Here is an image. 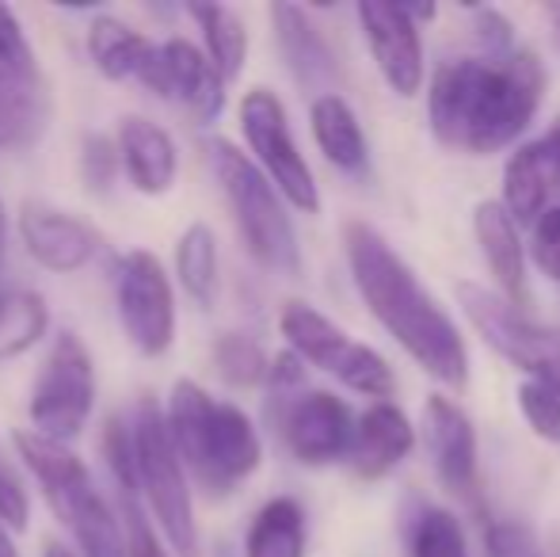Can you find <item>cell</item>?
Segmentation results:
<instances>
[{"mask_svg":"<svg viewBox=\"0 0 560 557\" xmlns=\"http://www.w3.org/2000/svg\"><path fill=\"white\" fill-rule=\"evenodd\" d=\"M343 253L351 279L359 287L366 310L377 325L446 390H465L469 382V351L462 328L439 305V298L423 287V279L408 268V260L366 222L343 225Z\"/></svg>","mask_w":560,"mask_h":557,"instance_id":"cell-1","label":"cell"},{"mask_svg":"<svg viewBox=\"0 0 560 557\" xmlns=\"http://www.w3.org/2000/svg\"><path fill=\"white\" fill-rule=\"evenodd\" d=\"M541 92L546 73L530 50L443 61L428 92L431 135L462 153L508 149L538 115Z\"/></svg>","mask_w":560,"mask_h":557,"instance_id":"cell-2","label":"cell"},{"mask_svg":"<svg viewBox=\"0 0 560 557\" xmlns=\"http://www.w3.org/2000/svg\"><path fill=\"white\" fill-rule=\"evenodd\" d=\"M161 413L179 466L191 469L207 492H233L264 462V443L248 413L214 402L199 382L179 379Z\"/></svg>","mask_w":560,"mask_h":557,"instance_id":"cell-3","label":"cell"},{"mask_svg":"<svg viewBox=\"0 0 560 557\" xmlns=\"http://www.w3.org/2000/svg\"><path fill=\"white\" fill-rule=\"evenodd\" d=\"M15 451L27 462L35 481L43 485L46 504L69 527L81 557H126L112 504L96 489L81 454L69 451V443H50V439L35 436L31 428L15 431Z\"/></svg>","mask_w":560,"mask_h":557,"instance_id":"cell-4","label":"cell"},{"mask_svg":"<svg viewBox=\"0 0 560 557\" xmlns=\"http://www.w3.org/2000/svg\"><path fill=\"white\" fill-rule=\"evenodd\" d=\"M207 153L248 253L279 276H298L302 271V248H298L294 222L287 214V199L275 192L271 179L256 169V161L241 153L233 141L214 138Z\"/></svg>","mask_w":560,"mask_h":557,"instance_id":"cell-5","label":"cell"},{"mask_svg":"<svg viewBox=\"0 0 560 557\" xmlns=\"http://www.w3.org/2000/svg\"><path fill=\"white\" fill-rule=\"evenodd\" d=\"M133 443V477H138V497L145 515L161 527L168 550L179 557H199V523H195V500L187 485V469L179 466L172 451L164 413L153 397H141L138 413L130 420Z\"/></svg>","mask_w":560,"mask_h":557,"instance_id":"cell-6","label":"cell"},{"mask_svg":"<svg viewBox=\"0 0 560 557\" xmlns=\"http://www.w3.org/2000/svg\"><path fill=\"white\" fill-rule=\"evenodd\" d=\"M279 328L287 336L290 351L302 363L320 367L325 374H332L336 382H343L347 390L366 397H389L397 390L393 367L377 356L374 348L351 340L332 317H325L320 310H313L310 302H287L279 313Z\"/></svg>","mask_w":560,"mask_h":557,"instance_id":"cell-7","label":"cell"},{"mask_svg":"<svg viewBox=\"0 0 560 557\" xmlns=\"http://www.w3.org/2000/svg\"><path fill=\"white\" fill-rule=\"evenodd\" d=\"M454 294L462 302L465 317L480 333V340L495 356H503L518 371L534 374V382H541V386L560 394V328L526 317L518 305H511L508 298L480 287V282L462 279L454 287Z\"/></svg>","mask_w":560,"mask_h":557,"instance_id":"cell-8","label":"cell"},{"mask_svg":"<svg viewBox=\"0 0 560 557\" xmlns=\"http://www.w3.org/2000/svg\"><path fill=\"white\" fill-rule=\"evenodd\" d=\"M92 409H96V367L89 348L77 333L54 336L43 371L31 386V431L50 443H69L89 428Z\"/></svg>","mask_w":560,"mask_h":557,"instance_id":"cell-9","label":"cell"},{"mask_svg":"<svg viewBox=\"0 0 560 557\" xmlns=\"http://www.w3.org/2000/svg\"><path fill=\"white\" fill-rule=\"evenodd\" d=\"M241 135L256 153V169L271 179V187L302 214H317L320 192L310 161L302 156L282 100L271 89H252L241 100Z\"/></svg>","mask_w":560,"mask_h":557,"instance_id":"cell-10","label":"cell"},{"mask_svg":"<svg viewBox=\"0 0 560 557\" xmlns=\"http://www.w3.org/2000/svg\"><path fill=\"white\" fill-rule=\"evenodd\" d=\"M115 310L126 340L141 356L156 359L176 340V290L164 264L145 248H133L118 260L115 271Z\"/></svg>","mask_w":560,"mask_h":557,"instance_id":"cell-11","label":"cell"},{"mask_svg":"<svg viewBox=\"0 0 560 557\" xmlns=\"http://www.w3.org/2000/svg\"><path fill=\"white\" fill-rule=\"evenodd\" d=\"M138 81L145 84L153 96L176 100L184 104L195 119L214 123L225 112V81L218 69L207 61V54L187 38H168V43H153V54L141 66Z\"/></svg>","mask_w":560,"mask_h":557,"instance_id":"cell-12","label":"cell"},{"mask_svg":"<svg viewBox=\"0 0 560 557\" xmlns=\"http://www.w3.org/2000/svg\"><path fill=\"white\" fill-rule=\"evenodd\" d=\"M20 237L31 260L46 271H58V276H73V271L89 268L96 260L100 245H104L96 225H89L84 218L69 214V210L43 199L23 202Z\"/></svg>","mask_w":560,"mask_h":557,"instance_id":"cell-13","label":"cell"},{"mask_svg":"<svg viewBox=\"0 0 560 557\" xmlns=\"http://www.w3.org/2000/svg\"><path fill=\"white\" fill-rule=\"evenodd\" d=\"M359 20L366 31V46L397 96H416L423 84V38L420 23L405 4H359Z\"/></svg>","mask_w":560,"mask_h":557,"instance_id":"cell-14","label":"cell"},{"mask_svg":"<svg viewBox=\"0 0 560 557\" xmlns=\"http://www.w3.org/2000/svg\"><path fill=\"white\" fill-rule=\"evenodd\" d=\"M351 409L328 390H310V394L294 397L282 417V439L302 466H328V462L343 459L351 451Z\"/></svg>","mask_w":560,"mask_h":557,"instance_id":"cell-15","label":"cell"},{"mask_svg":"<svg viewBox=\"0 0 560 557\" xmlns=\"http://www.w3.org/2000/svg\"><path fill=\"white\" fill-rule=\"evenodd\" d=\"M423 439H428L431 466L450 492L465 497L477 485V436L465 409L443 394H431L423 405Z\"/></svg>","mask_w":560,"mask_h":557,"instance_id":"cell-16","label":"cell"},{"mask_svg":"<svg viewBox=\"0 0 560 557\" xmlns=\"http://www.w3.org/2000/svg\"><path fill=\"white\" fill-rule=\"evenodd\" d=\"M115 149H118V169L126 172L133 192L153 195V199L172 192V184L179 176V149L168 130L156 127L145 115H126L118 123Z\"/></svg>","mask_w":560,"mask_h":557,"instance_id":"cell-17","label":"cell"},{"mask_svg":"<svg viewBox=\"0 0 560 557\" xmlns=\"http://www.w3.org/2000/svg\"><path fill=\"white\" fill-rule=\"evenodd\" d=\"M50 123V96L38 61L0 58V149H23L43 138Z\"/></svg>","mask_w":560,"mask_h":557,"instance_id":"cell-18","label":"cell"},{"mask_svg":"<svg viewBox=\"0 0 560 557\" xmlns=\"http://www.w3.org/2000/svg\"><path fill=\"white\" fill-rule=\"evenodd\" d=\"M416 443V428L405 413L397 409L393 402H377L354 420V436H351V459L354 474L362 481H377V477L393 474L400 462L408 459Z\"/></svg>","mask_w":560,"mask_h":557,"instance_id":"cell-19","label":"cell"},{"mask_svg":"<svg viewBox=\"0 0 560 557\" xmlns=\"http://www.w3.org/2000/svg\"><path fill=\"white\" fill-rule=\"evenodd\" d=\"M557 179H560V149L553 130L546 138L526 141L523 149H515L508 169H503V210L511 214V222L515 225L538 222Z\"/></svg>","mask_w":560,"mask_h":557,"instance_id":"cell-20","label":"cell"},{"mask_svg":"<svg viewBox=\"0 0 560 557\" xmlns=\"http://www.w3.org/2000/svg\"><path fill=\"white\" fill-rule=\"evenodd\" d=\"M472 233L485 253V264L495 279V294L508 298L511 305H526V253L518 241V225L503 210L500 199H485L472 207Z\"/></svg>","mask_w":560,"mask_h":557,"instance_id":"cell-21","label":"cell"},{"mask_svg":"<svg viewBox=\"0 0 560 557\" xmlns=\"http://www.w3.org/2000/svg\"><path fill=\"white\" fill-rule=\"evenodd\" d=\"M271 20H275V38H279L290 73H294L305 89H320V96H325V89L336 81V58H332V46H328L325 35L317 31V23L298 4H275Z\"/></svg>","mask_w":560,"mask_h":557,"instance_id":"cell-22","label":"cell"},{"mask_svg":"<svg viewBox=\"0 0 560 557\" xmlns=\"http://www.w3.org/2000/svg\"><path fill=\"white\" fill-rule=\"evenodd\" d=\"M310 127L313 138H317V149L343 172H362L370 161V146L366 135H362L359 115L351 112L343 96L336 92H325V96L313 100L310 107Z\"/></svg>","mask_w":560,"mask_h":557,"instance_id":"cell-23","label":"cell"},{"mask_svg":"<svg viewBox=\"0 0 560 557\" xmlns=\"http://www.w3.org/2000/svg\"><path fill=\"white\" fill-rule=\"evenodd\" d=\"M153 54V38L118 15H96L89 27V58L107 81H138L141 66Z\"/></svg>","mask_w":560,"mask_h":557,"instance_id":"cell-24","label":"cell"},{"mask_svg":"<svg viewBox=\"0 0 560 557\" xmlns=\"http://www.w3.org/2000/svg\"><path fill=\"white\" fill-rule=\"evenodd\" d=\"M244 557H305V512L298 500L275 497L252 520Z\"/></svg>","mask_w":560,"mask_h":557,"instance_id":"cell-25","label":"cell"},{"mask_svg":"<svg viewBox=\"0 0 560 557\" xmlns=\"http://www.w3.org/2000/svg\"><path fill=\"white\" fill-rule=\"evenodd\" d=\"M191 20L199 23L202 38H207V61L218 69V77L229 84L244 73V61H248V27L244 20L225 4H191L187 8Z\"/></svg>","mask_w":560,"mask_h":557,"instance_id":"cell-26","label":"cell"},{"mask_svg":"<svg viewBox=\"0 0 560 557\" xmlns=\"http://www.w3.org/2000/svg\"><path fill=\"white\" fill-rule=\"evenodd\" d=\"M50 328V305L35 290H0V363L27 356Z\"/></svg>","mask_w":560,"mask_h":557,"instance_id":"cell-27","label":"cell"},{"mask_svg":"<svg viewBox=\"0 0 560 557\" xmlns=\"http://www.w3.org/2000/svg\"><path fill=\"white\" fill-rule=\"evenodd\" d=\"M176 279L199 305H210L218 298L222 264H218V237L207 222H195L176 241Z\"/></svg>","mask_w":560,"mask_h":557,"instance_id":"cell-28","label":"cell"},{"mask_svg":"<svg viewBox=\"0 0 560 557\" xmlns=\"http://www.w3.org/2000/svg\"><path fill=\"white\" fill-rule=\"evenodd\" d=\"M210 356H214V371L222 374V382H229V386L252 390V386H259V382H267L271 359H267V351L259 348L252 336L222 333L214 340V348H210Z\"/></svg>","mask_w":560,"mask_h":557,"instance_id":"cell-29","label":"cell"},{"mask_svg":"<svg viewBox=\"0 0 560 557\" xmlns=\"http://www.w3.org/2000/svg\"><path fill=\"white\" fill-rule=\"evenodd\" d=\"M412 557H469V543L457 515L428 508L412 527Z\"/></svg>","mask_w":560,"mask_h":557,"instance_id":"cell-30","label":"cell"},{"mask_svg":"<svg viewBox=\"0 0 560 557\" xmlns=\"http://www.w3.org/2000/svg\"><path fill=\"white\" fill-rule=\"evenodd\" d=\"M518 413L530 423L534 436L560 446V394L557 390L526 379L523 386H518Z\"/></svg>","mask_w":560,"mask_h":557,"instance_id":"cell-31","label":"cell"},{"mask_svg":"<svg viewBox=\"0 0 560 557\" xmlns=\"http://www.w3.org/2000/svg\"><path fill=\"white\" fill-rule=\"evenodd\" d=\"M122 500V515H126V557H172L168 543L156 535L153 520L145 515V504H141L138 492H118Z\"/></svg>","mask_w":560,"mask_h":557,"instance_id":"cell-32","label":"cell"},{"mask_svg":"<svg viewBox=\"0 0 560 557\" xmlns=\"http://www.w3.org/2000/svg\"><path fill=\"white\" fill-rule=\"evenodd\" d=\"M27 520H31V492H27V485H23L20 469L0 451V527H4L8 535H23Z\"/></svg>","mask_w":560,"mask_h":557,"instance_id":"cell-33","label":"cell"},{"mask_svg":"<svg viewBox=\"0 0 560 557\" xmlns=\"http://www.w3.org/2000/svg\"><path fill=\"white\" fill-rule=\"evenodd\" d=\"M118 172V149L107 135H84L81 141V176L89 192H107Z\"/></svg>","mask_w":560,"mask_h":557,"instance_id":"cell-34","label":"cell"},{"mask_svg":"<svg viewBox=\"0 0 560 557\" xmlns=\"http://www.w3.org/2000/svg\"><path fill=\"white\" fill-rule=\"evenodd\" d=\"M534 230V260L549 279L560 282V207H546Z\"/></svg>","mask_w":560,"mask_h":557,"instance_id":"cell-35","label":"cell"},{"mask_svg":"<svg viewBox=\"0 0 560 557\" xmlns=\"http://www.w3.org/2000/svg\"><path fill=\"white\" fill-rule=\"evenodd\" d=\"M488 557H541L534 535L523 527V523H495L488 531Z\"/></svg>","mask_w":560,"mask_h":557,"instance_id":"cell-36","label":"cell"},{"mask_svg":"<svg viewBox=\"0 0 560 557\" xmlns=\"http://www.w3.org/2000/svg\"><path fill=\"white\" fill-rule=\"evenodd\" d=\"M0 58L4 61H38L27 43V35H23L20 15H15V8H8V4H0Z\"/></svg>","mask_w":560,"mask_h":557,"instance_id":"cell-37","label":"cell"},{"mask_svg":"<svg viewBox=\"0 0 560 557\" xmlns=\"http://www.w3.org/2000/svg\"><path fill=\"white\" fill-rule=\"evenodd\" d=\"M43 557H81V554H77V550H69V546H61V543H46Z\"/></svg>","mask_w":560,"mask_h":557,"instance_id":"cell-38","label":"cell"},{"mask_svg":"<svg viewBox=\"0 0 560 557\" xmlns=\"http://www.w3.org/2000/svg\"><path fill=\"white\" fill-rule=\"evenodd\" d=\"M0 557H20V554H15V543H12V535H8L4 527H0Z\"/></svg>","mask_w":560,"mask_h":557,"instance_id":"cell-39","label":"cell"},{"mask_svg":"<svg viewBox=\"0 0 560 557\" xmlns=\"http://www.w3.org/2000/svg\"><path fill=\"white\" fill-rule=\"evenodd\" d=\"M549 23H553V38L560 46V4H549Z\"/></svg>","mask_w":560,"mask_h":557,"instance_id":"cell-40","label":"cell"},{"mask_svg":"<svg viewBox=\"0 0 560 557\" xmlns=\"http://www.w3.org/2000/svg\"><path fill=\"white\" fill-rule=\"evenodd\" d=\"M4 230H8L4 225V202H0V256H4Z\"/></svg>","mask_w":560,"mask_h":557,"instance_id":"cell-41","label":"cell"},{"mask_svg":"<svg viewBox=\"0 0 560 557\" xmlns=\"http://www.w3.org/2000/svg\"><path fill=\"white\" fill-rule=\"evenodd\" d=\"M553 138H557V149H560V127H553Z\"/></svg>","mask_w":560,"mask_h":557,"instance_id":"cell-42","label":"cell"}]
</instances>
